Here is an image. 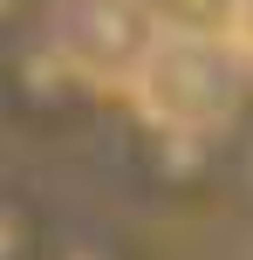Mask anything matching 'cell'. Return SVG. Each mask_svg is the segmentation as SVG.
<instances>
[{"label": "cell", "instance_id": "6da1fadb", "mask_svg": "<svg viewBox=\"0 0 253 260\" xmlns=\"http://www.w3.org/2000/svg\"><path fill=\"white\" fill-rule=\"evenodd\" d=\"M246 89H253V62L219 27L164 21L158 48L144 55V69L130 76L123 96L158 137H219V130L240 123Z\"/></svg>", "mask_w": 253, "mask_h": 260}, {"label": "cell", "instance_id": "7a4b0ae2", "mask_svg": "<svg viewBox=\"0 0 253 260\" xmlns=\"http://www.w3.org/2000/svg\"><path fill=\"white\" fill-rule=\"evenodd\" d=\"M158 35H164V14L151 0H48V21H41V41L62 76L117 96L130 89Z\"/></svg>", "mask_w": 253, "mask_h": 260}, {"label": "cell", "instance_id": "3957f363", "mask_svg": "<svg viewBox=\"0 0 253 260\" xmlns=\"http://www.w3.org/2000/svg\"><path fill=\"white\" fill-rule=\"evenodd\" d=\"M219 14H226V21H219V35H226L233 48H240L246 62H253V0H226Z\"/></svg>", "mask_w": 253, "mask_h": 260}]
</instances>
